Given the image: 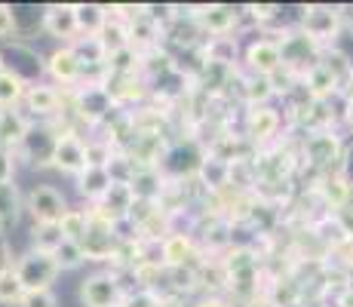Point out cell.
<instances>
[{"label": "cell", "instance_id": "1", "mask_svg": "<svg viewBox=\"0 0 353 307\" xmlns=\"http://www.w3.org/2000/svg\"><path fill=\"white\" fill-rule=\"evenodd\" d=\"M59 270L62 268H59L56 255H52V252H40V249L28 252V255L16 264V277H19V283L25 286V292L50 289V283L56 279Z\"/></svg>", "mask_w": 353, "mask_h": 307}, {"label": "cell", "instance_id": "2", "mask_svg": "<svg viewBox=\"0 0 353 307\" xmlns=\"http://www.w3.org/2000/svg\"><path fill=\"white\" fill-rule=\"evenodd\" d=\"M31 212L40 224H59L68 212L65 197L50 184H40V188L31 190Z\"/></svg>", "mask_w": 353, "mask_h": 307}, {"label": "cell", "instance_id": "3", "mask_svg": "<svg viewBox=\"0 0 353 307\" xmlns=\"http://www.w3.org/2000/svg\"><path fill=\"white\" fill-rule=\"evenodd\" d=\"M52 163H56L62 172H83L86 169V145L77 139L74 132H65L52 141Z\"/></svg>", "mask_w": 353, "mask_h": 307}, {"label": "cell", "instance_id": "4", "mask_svg": "<svg viewBox=\"0 0 353 307\" xmlns=\"http://www.w3.org/2000/svg\"><path fill=\"white\" fill-rule=\"evenodd\" d=\"M301 28L310 40H329L338 31V12L329 6H307L301 16Z\"/></svg>", "mask_w": 353, "mask_h": 307}, {"label": "cell", "instance_id": "5", "mask_svg": "<svg viewBox=\"0 0 353 307\" xmlns=\"http://www.w3.org/2000/svg\"><path fill=\"white\" fill-rule=\"evenodd\" d=\"M249 65H252L258 77H270L286 65L283 61V46L274 43V40H258V43L249 46Z\"/></svg>", "mask_w": 353, "mask_h": 307}, {"label": "cell", "instance_id": "6", "mask_svg": "<svg viewBox=\"0 0 353 307\" xmlns=\"http://www.w3.org/2000/svg\"><path fill=\"white\" fill-rule=\"evenodd\" d=\"M80 295H83L86 307H114V301H117V279L111 274H96L83 279Z\"/></svg>", "mask_w": 353, "mask_h": 307}, {"label": "cell", "instance_id": "7", "mask_svg": "<svg viewBox=\"0 0 353 307\" xmlns=\"http://www.w3.org/2000/svg\"><path fill=\"white\" fill-rule=\"evenodd\" d=\"M43 25L52 37H71L74 31H80L74 6H50V10L43 12Z\"/></svg>", "mask_w": 353, "mask_h": 307}, {"label": "cell", "instance_id": "8", "mask_svg": "<svg viewBox=\"0 0 353 307\" xmlns=\"http://www.w3.org/2000/svg\"><path fill=\"white\" fill-rule=\"evenodd\" d=\"M276 126H280L276 111H270V108H264V105H255L252 111H249V117H246V129H249V135H252L255 141L270 139V135L276 132Z\"/></svg>", "mask_w": 353, "mask_h": 307}, {"label": "cell", "instance_id": "9", "mask_svg": "<svg viewBox=\"0 0 353 307\" xmlns=\"http://www.w3.org/2000/svg\"><path fill=\"white\" fill-rule=\"evenodd\" d=\"M50 71H52V77L62 80V83H74V80L80 77V71H83V61L77 59L74 50H59V52H52V59H50Z\"/></svg>", "mask_w": 353, "mask_h": 307}, {"label": "cell", "instance_id": "10", "mask_svg": "<svg viewBox=\"0 0 353 307\" xmlns=\"http://www.w3.org/2000/svg\"><path fill=\"white\" fill-rule=\"evenodd\" d=\"M234 22H236L234 6H209V10L203 12V28L209 34H215V37H225V34L234 28Z\"/></svg>", "mask_w": 353, "mask_h": 307}, {"label": "cell", "instance_id": "11", "mask_svg": "<svg viewBox=\"0 0 353 307\" xmlns=\"http://www.w3.org/2000/svg\"><path fill=\"white\" fill-rule=\"evenodd\" d=\"M335 154H338V139L335 135H310V141H307V157H310V163L314 166H325V163H332L335 160Z\"/></svg>", "mask_w": 353, "mask_h": 307}, {"label": "cell", "instance_id": "12", "mask_svg": "<svg viewBox=\"0 0 353 307\" xmlns=\"http://www.w3.org/2000/svg\"><path fill=\"white\" fill-rule=\"evenodd\" d=\"M111 184H114L111 169H83V175H80V190L86 197H105L111 190Z\"/></svg>", "mask_w": 353, "mask_h": 307}, {"label": "cell", "instance_id": "13", "mask_svg": "<svg viewBox=\"0 0 353 307\" xmlns=\"http://www.w3.org/2000/svg\"><path fill=\"white\" fill-rule=\"evenodd\" d=\"M307 90H310V99L314 101H323L325 95H332L338 90V80L325 71V65H314L307 71Z\"/></svg>", "mask_w": 353, "mask_h": 307}, {"label": "cell", "instance_id": "14", "mask_svg": "<svg viewBox=\"0 0 353 307\" xmlns=\"http://www.w3.org/2000/svg\"><path fill=\"white\" fill-rule=\"evenodd\" d=\"M59 230H62V237L68 243H83L86 230H90V218H86V212H80V209H68L65 218L59 221Z\"/></svg>", "mask_w": 353, "mask_h": 307}, {"label": "cell", "instance_id": "15", "mask_svg": "<svg viewBox=\"0 0 353 307\" xmlns=\"http://www.w3.org/2000/svg\"><path fill=\"white\" fill-rule=\"evenodd\" d=\"M28 108H31L34 114H52L59 108V92L50 90V86H31Z\"/></svg>", "mask_w": 353, "mask_h": 307}, {"label": "cell", "instance_id": "16", "mask_svg": "<svg viewBox=\"0 0 353 307\" xmlns=\"http://www.w3.org/2000/svg\"><path fill=\"white\" fill-rule=\"evenodd\" d=\"M188 255H191V240H188V237L179 234L163 243V261H169L172 268H181V264L188 261Z\"/></svg>", "mask_w": 353, "mask_h": 307}, {"label": "cell", "instance_id": "17", "mask_svg": "<svg viewBox=\"0 0 353 307\" xmlns=\"http://www.w3.org/2000/svg\"><path fill=\"white\" fill-rule=\"evenodd\" d=\"M74 12H77V28L92 31L96 37H99V31L105 28V22H108V12L101 10V6H74Z\"/></svg>", "mask_w": 353, "mask_h": 307}, {"label": "cell", "instance_id": "18", "mask_svg": "<svg viewBox=\"0 0 353 307\" xmlns=\"http://www.w3.org/2000/svg\"><path fill=\"white\" fill-rule=\"evenodd\" d=\"M234 52H236V43L230 37H212V43L206 46L209 65H228V61H234Z\"/></svg>", "mask_w": 353, "mask_h": 307}, {"label": "cell", "instance_id": "19", "mask_svg": "<svg viewBox=\"0 0 353 307\" xmlns=\"http://www.w3.org/2000/svg\"><path fill=\"white\" fill-rule=\"evenodd\" d=\"M62 243H65V237H62V230H59V224H40V228L34 230V246H37L40 252H56Z\"/></svg>", "mask_w": 353, "mask_h": 307}, {"label": "cell", "instance_id": "20", "mask_svg": "<svg viewBox=\"0 0 353 307\" xmlns=\"http://www.w3.org/2000/svg\"><path fill=\"white\" fill-rule=\"evenodd\" d=\"M25 298V286L19 283L16 270H6V274H0V301L3 304H16Z\"/></svg>", "mask_w": 353, "mask_h": 307}, {"label": "cell", "instance_id": "21", "mask_svg": "<svg viewBox=\"0 0 353 307\" xmlns=\"http://www.w3.org/2000/svg\"><path fill=\"white\" fill-rule=\"evenodd\" d=\"M86 169H111V145L90 141L86 145Z\"/></svg>", "mask_w": 353, "mask_h": 307}, {"label": "cell", "instance_id": "22", "mask_svg": "<svg viewBox=\"0 0 353 307\" xmlns=\"http://www.w3.org/2000/svg\"><path fill=\"white\" fill-rule=\"evenodd\" d=\"M28 135L22 117H10V114H0V141H22Z\"/></svg>", "mask_w": 353, "mask_h": 307}, {"label": "cell", "instance_id": "23", "mask_svg": "<svg viewBox=\"0 0 353 307\" xmlns=\"http://www.w3.org/2000/svg\"><path fill=\"white\" fill-rule=\"evenodd\" d=\"M22 77H16L12 71H0V105H12L22 95Z\"/></svg>", "mask_w": 353, "mask_h": 307}, {"label": "cell", "instance_id": "24", "mask_svg": "<svg viewBox=\"0 0 353 307\" xmlns=\"http://www.w3.org/2000/svg\"><path fill=\"white\" fill-rule=\"evenodd\" d=\"M129 37L135 40V43H151L154 37H157V22H154V16H135V25L129 28Z\"/></svg>", "mask_w": 353, "mask_h": 307}, {"label": "cell", "instance_id": "25", "mask_svg": "<svg viewBox=\"0 0 353 307\" xmlns=\"http://www.w3.org/2000/svg\"><path fill=\"white\" fill-rule=\"evenodd\" d=\"M52 255H56L59 268H74V264H80V258H86L83 255V246H80V243H68V240L59 246Z\"/></svg>", "mask_w": 353, "mask_h": 307}, {"label": "cell", "instance_id": "26", "mask_svg": "<svg viewBox=\"0 0 353 307\" xmlns=\"http://www.w3.org/2000/svg\"><path fill=\"white\" fill-rule=\"evenodd\" d=\"M323 190H325V197H329L332 206H344V203H347V194H350V184L344 179H329Z\"/></svg>", "mask_w": 353, "mask_h": 307}, {"label": "cell", "instance_id": "27", "mask_svg": "<svg viewBox=\"0 0 353 307\" xmlns=\"http://www.w3.org/2000/svg\"><path fill=\"white\" fill-rule=\"evenodd\" d=\"M22 307H56V295L50 289H37V292H25Z\"/></svg>", "mask_w": 353, "mask_h": 307}, {"label": "cell", "instance_id": "28", "mask_svg": "<svg viewBox=\"0 0 353 307\" xmlns=\"http://www.w3.org/2000/svg\"><path fill=\"white\" fill-rule=\"evenodd\" d=\"M249 101H264L268 95H274V86H270V77H255L252 83H249Z\"/></svg>", "mask_w": 353, "mask_h": 307}, {"label": "cell", "instance_id": "29", "mask_svg": "<svg viewBox=\"0 0 353 307\" xmlns=\"http://www.w3.org/2000/svg\"><path fill=\"white\" fill-rule=\"evenodd\" d=\"M12 31H16V12H12L10 6L0 3V40L10 37Z\"/></svg>", "mask_w": 353, "mask_h": 307}, {"label": "cell", "instance_id": "30", "mask_svg": "<svg viewBox=\"0 0 353 307\" xmlns=\"http://www.w3.org/2000/svg\"><path fill=\"white\" fill-rule=\"evenodd\" d=\"M126 307H163V301L154 295V292H139V295L129 298Z\"/></svg>", "mask_w": 353, "mask_h": 307}, {"label": "cell", "instance_id": "31", "mask_svg": "<svg viewBox=\"0 0 353 307\" xmlns=\"http://www.w3.org/2000/svg\"><path fill=\"white\" fill-rule=\"evenodd\" d=\"M10 179H12V160L0 151V184H10Z\"/></svg>", "mask_w": 353, "mask_h": 307}, {"label": "cell", "instance_id": "32", "mask_svg": "<svg viewBox=\"0 0 353 307\" xmlns=\"http://www.w3.org/2000/svg\"><path fill=\"white\" fill-rule=\"evenodd\" d=\"M6 270H12V261H10V246L0 240V274H6Z\"/></svg>", "mask_w": 353, "mask_h": 307}, {"label": "cell", "instance_id": "33", "mask_svg": "<svg viewBox=\"0 0 353 307\" xmlns=\"http://www.w3.org/2000/svg\"><path fill=\"white\" fill-rule=\"evenodd\" d=\"M341 228H344V234L353 240V209H344L341 212Z\"/></svg>", "mask_w": 353, "mask_h": 307}, {"label": "cell", "instance_id": "34", "mask_svg": "<svg viewBox=\"0 0 353 307\" xmlns=\"http://www.w3.org/2000/svg\"><path fill=\"white\" fill-rule=\"evenodd\" d=\"M200 307H225V304H221V301H215V298H212V301H203Z\"/></svg>", "mask_w": 353, "mask_h": 307}, {"label": "cell", "instance_id": "35", "mask_svg": "<svg viewBox=\"0 0 353 307\" xmlns=\"http://www.w3.org/2000/svg\"><path fill=\"white\" fill-rule=\"evenodd\" d=\"M350 123H353V105H350Z\"/></svg>", "mask_w": 353, "mask_h": 307}]
</instances>
